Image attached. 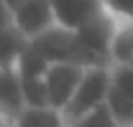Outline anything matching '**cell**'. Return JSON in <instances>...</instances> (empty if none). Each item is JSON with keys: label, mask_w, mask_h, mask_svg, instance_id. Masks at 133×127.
Segmentation results:
<instances>
[{"label": "cell", "mask_w": 133, "mask_h": 127, "mask_svg": "<svg viewBox=\"0 0 133 127\" xmlns=\"http://www.w3.org/2000/svg\"><path fill=\"white\" fill-rule=\"evenodd\" d=\"M31 38L13 23V10L8 5H3V36H0V56L3 66H13L21 59V53L28 48Z\"/></svg>", "instance_id": "52a82bcc"}, {"label": "cell", "mask_w": 133, "mask_h": 127, "mask_svg": "<svg viewBox=\"0 0 133 127\" xmlns=\"http://www.w3.org/2000/svg\"><path fill=\"white\" fill-rule=\"evenodd\" d=\"M105 8H108L118 20L133 23V0H105Z\"/></svg>", "instance_id": "7c38bea8"}, {"label": "cell", "mask_w": 133, "mask_h": 127, "mask_svg": "<svg viewBox=\"0 0 133 127\" xmlns=\"http://www.w3.org/2000/svg\"><path fill=\"white\" fill-rule=\"evenodd\" d=\"M110 56H113V64H133V23L120 20Z\"/></svg>", "instance_id": "9c48e42d"}, {"label": "cell", "mask_w": 133, "mask_h": 127, "mask_svg": "<svg viewBox=\"0 0 133 127\" xmlns=\"http://www.w3.org/2000/svg\"><path fill=\"white\" fill-rule=\"evenodd\" d=\"M69 127H123V125L115 120L113 109L105 102V104H100L97 109H92V112H87L84 117H79L74 125H69Z\"/></svg>", "instance_id": "8fae6325"}, {"label": "cell", "mask_w": 133, "mask_h": 127, "mask_svg": "<svg viewBox=\"0 0 133 127\" xmlns=\"http://www.w3.org/2000/svg\"><path fill=\"white\" fill-rule=\"evenodd\" d=\"M10 10H13V23L28 38H36L44 31H49L51 26H56V13L51 0H23Z\"/></svg>", "instance_id": "277c9868"}, {"label": "cell", "mask_w": 133, "mask_h": 127, "mask_svg": "<svg viewBox=\"0 0 133 127\" xmlns=\"http://www.w3.org/2000/svg\"><path fill=\"white\" fill-rule=\"evenodd\" d=\"M21 3H23V0H3V5H8V8H16Z\"/></svg>", "instance_id": "4fadbf2b"}, {"label": "cell", "mask_w": 133, "mask_h": 127, "mask_svg": "<svg viewBox=\"0 0 133 127\" xmlns=\"http://www.w3.org/2000/svg\"><path fill=\"white\" fill-rule=\"evenodd\" d=\"M56 23L69 31H79L84 23L105 10V0H51Z\"/></svg>", "instance_id": "5b68a950"}, {"label": "cell", "mask_w": 133, "mask_h": 127, "mask_svg": "<svg viewBox=\"0 0 133 127\" xmlns=\"http://www.w3.org/2000/svg\"><path fill=\"white\" fill-rule=\"evenodd\" d=\"M0 107L3 120L13 122L21 112L26 109V94H23V81L16 66H3V81H0Z\"/></svg>", "instance_id": "8992f818"}, {"label": "cell", "mask_w": 133, "mask_h": 127, "mask_svg": "<svg viewBox=\"0 0 133 127\" xmlns=\"http://www.w3.org/2000/svg\"><path fill=\"white\" fill-rule=\"evenodd\" d=\"M84 66L79 64H51L46 71V89H49V104L54 109L64 112V107L72 102L79 81L84 76Z\"/></svg>", "instance_id": "3957f363"}, {"label": "cell", "mask_w": 133, "mask_h": 127, "mask_svg": "<svg viewBox=\"0 0 133 127\" xmlns=\"http://www.w3.org/2000/svg\"><path fill=\"white\" fill-rule=\"evenodd\" d=\"M108 107L123 127H133V64L110 66V92Z\"/></svg>", "instance_id": "7a4b0ae2"}, {"label": "cell", "mask_w": 133, "mask_h": 127, "mask_svg": "<svg viewBox=\"0 0 133 127\" xmlns=\"http://www.w3.org/2000/svg\"><path fill=\"white\" fill-rule=\"evenodd\" d=\"M21 81H23V94L28 107H51L46 76H21Z\"/></svg>", "instance_id": "30bf717a"}, {"label": "cell", "mask_w": 133, "mask_h": 127, "mask_svg": "<svg viewBox=\"0 0 133 127\" xmlns=\"http://www.w3.org/2000/svg\"><path fill=\"white\" fill-rule=\"evenodd\" d=\"M3 127H66V120L54 107H26L13 122L3 120Z\"/></svg>", "instance_id": "ba28073f"}, {"label": "cell", "mask_w": 133, "mask_h": 127, "mask_svg": "<svg viewBox=\"0 0 133 127\" xmlns=\"http://www.w3.org/2000/svg\"><path fill=\"white\" fill-rule=\"evenodd\" d=\"M108 92H110V66H90L84 71V76L79 81L74 97H72V102L62 112L66 120V127L74 125L87 112H92V109H97L100 104H105L108 102Z\"/></svg>", "instance_id": "6da1fadb"}]
</instances>
